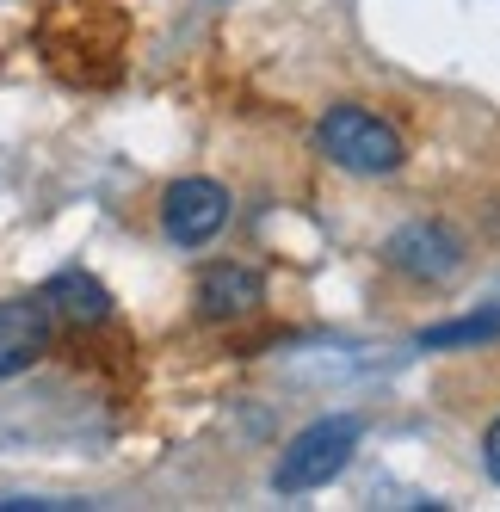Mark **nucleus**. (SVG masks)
<instances>
[{"instance_id":"nucleus-5","label":"nucleus","mask_w":500,"mask_h":512,"mask_svg":"<svg viewBox=\"0 0 500 512\" xmlns=\"http://www.w3.org/2000/svg\"><path fill=\"white\" fill-rule=\"evenodd\" d=\"M50 352V303L44 297H7L0 303V377L31 371Z\"/></svg>"},{"instance_id":"nucleus-3","label":"nucleus","mask_w":500,"mask_h":512,"mask_svg":"<svg viewBox=\"0 0 500 512\" xmlns=\"http://www.w3.org/2000/svg\"><path fill=\"white\" fill-rule=\"evenodd\" d=\"M161 223L180 247H204L229 223V192L217 179H180V186H167V198H161Z\"/></svg>"},{"instance_id":"nucleus-4","label":"nucleus","mask_w":500,"mask_h":512,"mask_svg":"<svg viewBox=\"0 0 500 512\" xmlns=\"http://www.w3.org/2000/svg\"><path fill=\"white\" fill-rule=\"evenodd\" d=\"M389 266L420 278V284H445L463 266V241L445 223H408V229L389 235Z\"/></svg>"},{"instance_id":"nucleus-9","label":"nucleus","mask_w":500,"mask_h":512,"mask_svg":"<svg viewBox=\"0 0 500 512\" xmlns=\"http://www.w3.org/2000/svg\"><path fill=\"white\" fill-rule=\"evenodd\" d=\"M482 463H488V475L500 482V420L488 426V438H482Z\"/></svg>"},{"instance_id":"nucleus-6","label":"nucleus","mask_w":500,"mask_h":512,"mask_svg":"<svg viewBox=\"0 0 500 512\" xmlns=\"http://www.w3.org/2000/svg\"><path fill=\"white\" fill-rule=\"evenodd\" d=\"M266 303V278L260 272H247V266H204L198 278V309L204 321H241V315H254Z\"/></svg>"},{"instance_id":"nucleus-2","label":"nucleus","mask_w":500,"mask_h":512,"mask_svg":"<svg viewBox=\"0 0 500 512\" xmlns=\"http://www.w3.org/2000/svg\"><path fill=\"white\" fill-rule=\"evenodd\" d=\"M315 142H321V155H328L334 167L365 173V179L396 173L408 161V142L396 136V124H383L377 112H365V105H334V112L321 118Z\"/></svg>"},{"instance_id":"nucleus-7","label":"nucleus","mask_w":500,"mask_h":512,"mask_svg":"<svg viewBox=\"0 0 500 512\" xmlns=\"http://www.w3.org/2000/svg\"><path fill=\"white\" fill-rule=\"evenodd\" d=\"M44 303L50 309H62L68 321H105L112 315V290H105L99 278H87V272H56L50 284H44Z\"/></svg>"},{"instance_id":"nucleus-8","label":"nucleus","mask_w":500,"mask_h":512,"mask_svg":"<svg viewBox=\"0 0 500 512\" xmlns=\"http://www.w3.org/2000/svg\"><path fill=\"white\" fill-rule=\"evenodd\" d=\"M488 340H500V309L463 315V321H445V327H420V346H426V352H451V346H488Z\"/></svg>"},{"instance_id":"nucleus-1","label":"nucleus","mask_w":500,"mask_h":512,"mask_svg":"<svg viewBox=\"0 0 500 512\" xmlns=\"http://www.w3.org/2000/svg\"><path fill=\"white\" fill-rule=\"evenodd\" d=\"M359 438H365V420H352V414H328V420L303 426V432L291 438V445L278 451L272 488H278V494H309V488H328L334 475L352 463Z\"/></svg>"}]
</instances>
